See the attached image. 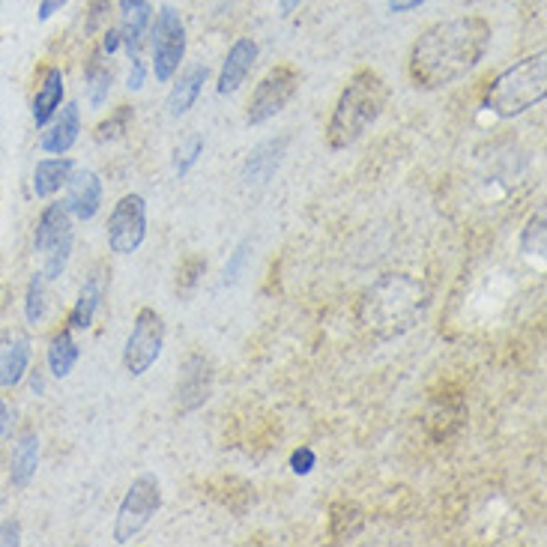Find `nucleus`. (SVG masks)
I'll return each mask as SVG.
<instances>
[{
    "instance_id": "1",
    "label": "nucleus",
    "mask_w": 547,
    "mask_h": 547,
    "mask_svg": "<svg viewBox=\"0 0 547 547\" xmlns=\"http://www.w3.org/2000/svg\"><path fill=\"white\" fill-rule=\"evenodd\" d=\"M491 24L479 15H461L431 24L410 51V78L422 90H440L470 75L488 54Z\"/></svg>"
},
{
    "instance_id": "2",
    "label": "nucleus",
    "mask_w": 547,
    "mask_h": 547,
    "mask_svg": "<svg viewBox=\"0 0 547 547\" xmlns=\"http://www.w3.org/2000/svg\"><path fill=\"white\" fill-rule=\"evenodd\" d=\"M386 102H389L386 81L374 69H359L335 102V111L326 126V144L332 150H347L350 144H356L368 132V126L377 123Z\"/></svg>"
},
{
    "instance_id": "3",
    "label": "nucleus",
    "mask_w": 547,
    "mask_h": 547,
    "mask_svg": "<svg viewBox=\"0 0 547 547\" xmlns=\"http://www.w3.org/2000/svg\"><path fill=\"white\" fill-rule=\"evenodd\" d=\"M547 93V63L545 51L521 60L518 66H509L500 72L485 96V108L497 117H518L530 111L533 105L545 102Z\"/></svg>"
},
{
    "instance_id": "4",
    "label": "nucleus",
    "mask_w": 547,
    "mask_h": 547,
    "mask_svg": "<svg viewBox=\"0 0 547 547\" xmlns=\"http://www.w3.org/2000/svg\"><path fill=\"white\" fill-rule=\"evenodd\" d=\"M33 249L42 258V278H60L72 255V219L63 204H48L33 231Z\"/></svg>"
},
{
    "instance_id": "5",
    "label": "nucleus",
    "mask_w": 547,
    "mask_h": 547,
    "mask_svg": "<svg viewBox=\"0 0 547 547\" xmlns=\"http://www.w3.org/2000/svg\"><path fill=\"white\" fill-rule=\"evenodd\" d=\"M153 30V75L156 81H171L186 54V24L174 6H162L150 24Z\"/></svg>"
},
{
    "instance_id": "6",
    "label": "nucleus",
    "mask_w": 547,
    "mask_h": 547,
    "mask_svg": "<svg viewBox=\"0 0 547 547\" xmlns=\"http://www.w3.org/2000/svg\"><path fill=\"white\" fill-rule=\"evenodd\" d=\"M165 344V323L162 314L156 308H141L135 314L132 332L126 338V350H123V365L132 377H141L150 371V365L159 359Z\"/></svg>"
},
{
    "instance_id": "7",
    "label": "nucleus",
    "mask_w": 547,
    "mask_h": 547,
    "mask_svg": "<svg viewBox=\"0 0 547 547\" xmlns=\"http://www.w3.org/2000/svg\"><path fill=\"white\" fill-rule=\"evenodd\" d=\"M159 506H162V491H159V482L153 476H141L138 482H132V488L123 497L120 512H117L114 542L117 545H129L153 521Z\"/></svg>"
},
{
    "instance_id": "8",
    "label": "nucleus",
    "mask_w": 547,
    "mask_h": 547,
    "mask_svg": "<svg viewBox=\"0 0 547 547\" xmlns=\"http://www.w3.org/2000/svg\"><path fill=\"white\" fill-rule=\"evenodd\" d=\"M296 90H299V72L290 63L270 69L249 99V114H246L249 123L261 126V123L273 120L275 114H281L287 108V102L296 96Z\"/></svg>"
},
{
    "instance_id": "9",
    "label": "nucleus",
    "mask_w": 547,
    "mask_h": 547,
    "mask_svg": "<svg viewBox=\"0 0 547 547\" xmlns=\"http://www.w3.org/2000/svg\"><path fill=\"white\" fill-rule=\"evenodd\" d=\"M147 237V204L141 195H123L108 219V246L117 255H132Z\"/></svg>"
},
{
    "instance_id": "10",
    "label": "nucleus",
    "mask_w": 547,
    "mask_h": 547,
    "mask_svg": "<svg viewBox=\"0 0 547 547\" xmlns=\"http://www.w3.org/2000/svg\"><path fill=\"white\" fill-rule=\"evenodd\" d=\"M258 54H261V48L249 36H243V39H237L231 45V51H228V57L222 63V72H219V84H216L222 96H231V93H237L246 84L249 72L258 63Z\"/></svg>"
},
{
    "instance_id": "11",
    "label": "nucleus",
    "mask_w": 547,
    "mask_h": 547,
    "mask_svg": "<svg viewBox=\"0 0 547 547\" xmlns=\"http://www.w3.org/2000/svg\"><path fill=\"white\" fill-rule=\"evenodd\" d=\"M69 192H66V210L69 216L81 219V222H90L96 219L99 207H102V180L99 174L93 171H72L69 177Z\"/></svg>"
},
{
    "instance_id": "12",
    "label": "nucleus",
    "mask_w": 547,
    "mask_h": 547,
    "mask_svg": "<svg viewBox=\"0 0 547 547\" xmlns=\"http://www.w3.org/2000/svg\"><path fill=\"white\" fill-rule=\"evenodd\" d=\"M78 132H81V111L75 102L69 105H60V111L48 120V129L42 132V153H51V156H63L75 141H78Z\"/></svg>"
},
{
    "instance_id": "13",
    "label": "nucleus",
    "mask_w": 547,
    "mask_h": 547,
    "mask_svg": "<svg viewBox=\"0 0 547 547\" xmlns=\"http://www.w3.org/2000/svg\"><path fill=\"white\" fill-rule=\"evenodd\" d=\"M210 386H213V374L204 356H189L177 383V395L183 401V410H195L198 404H204L210 398Z\"/></svg>"
},
{
    "instance_id": "14",
    "label": "nucleus",
    "mask_w": 547,
    "mask_h": 547,
    "mask_svg": "<svg viewBox=\"0 0 547 547\" xmlns=\"http://www.w3.org/2000/svg\"><path fill=\"white\" fill-rule=\"evenodd\" d=\"M120 33H123V45L129 51V57H138L144 36L153 24V6L150 0H120Z\"/></svg>"
},
{
    "instance_id": "15",
    "label": "nucleus",
    "mask_w": 547,
    "mask_h": 547,
    "mask_svg": "<svg viewBox=\"0 0 547 547\" xmlns=\"http://www.w3.org/2000/svg\"><path fill=\"white\" fill-rule=\"evenodd\" d=\"M63 72L57 66H45L36 96H33V123L36 126H48V120L60 111L63 105Z\"/></svg>"
},
{
    "instance_id": "16",
    "label": "nucleus",
    "mask_w": 547,
    "mask_h": 547,
    "mask_svg": "<svg viewBox=\"0 0 547 547\" xmlns=\"http://www.w3.org/2000/svg\"><path fill=\"white\" fill-rule=\"evenodd\" d=\"M284 147H287L284 138H278V141L273 138V141H264L258 150H252V156L246 159V168H243L246 186H261V183H267L273 177L275 171H278V165H281Z\"/></svg>"
},
{
    "instance_id": "17",
    "label": "nucleus",
    "mask_w": 547,
    "mask_h": 547,
    "mask_svg": "<svg viewBox=\"0 0 547 547\" xmlns=\"http://www.w3.org/2000/svg\"><path fill=\"white\" fill-rule=\"evenodd\" d=\"M207 66H192L180 75V81L171 87V96H168V114L171 117H183L189 114V108L198 102L204 84H207Z\"/></svg>"
},
{
    "instance_id": "18",
    "label": "nucleus",
    "mask_w": 547,
    "mask_h": 547,
    "mask_svg": "<svg viewBox=\"0 0 547 547\" xmlns=\"http://www.w3.org/2000/svg\"><path fill=\"white\" fill-rule=\"evenodd\" d=\"M30 359H33V350H30L27 338H15V341L3 344L0 347V386L3 389L18 386L24 380V374L30 371Z\"/></svg>"
},
{
    "instance_id": "19",
    "label": "nucleus",
    "mask_w": 547,
    "mask_h": 547,
    "mask_svg": "<svg viewBox=\"0 0 547 547\" xmlns=\"http://www.w3.org/2000/svg\"><path fill=\"white\" fill-rule=\"evenodd\" d=\"M75 171L72 159H42L33 168V195L36 198H51L54 192H60L69 177Z\"/></svg>"
},
{
    "instance_id": "20",
    "label": "nucleus",
    "mask_w": 547,
    "mask_h": 547,
    "mask_svg": "<svg viewBox=\"0 0 547 547\" xmlns=\"http://www.w3.org/2000/svg\"><path fill=\"white\" fill-rule=\"evenodd\" d=\"M36 467H39V437L24 434L12 449V467H9L12 488H27L30 479L36 476Z\"/></svg>"
},
{
    "instance_id": "21",
    "label": "nucleus",
    "mask_w": 547,
    "mask_h": 547,
    "mask_svg": "<svg viewBox=\"0 0 547 547\" xmlns=\"http://www.w3.org/2000/svg\"><path fill=\"white\" fill-rule=\"evenodd\" d=\"M102 293H105L102 278H99V275H90V278L84 281L81 293H78V302H75L72 314H69V326H72V329H87V326L93 323V317H96V311H99V305H102Z\"/></svg>"
},
{
    "instance_id": "22",
    "label": "nucleus",
    "mask_w": 547,
    "mask_h": 547,
    "mask_svg": "<svg viewBox=\"0 0 547 547\" xmlns=\"http://www.w3.org/2000/svg\"><path fill=\"white\" fill-rule=\"evenodd\" d=\"M75 362H78V344H75L72 332L63 329V332H57V335L51 338V347H48V368H51V374H54L57 380H63V377L72 374Z\"/></svg>"
},
{
    "instance_id": "23",
    "label": "nucleus",
    "mask_w": 547,
    "mask_h": 547,
    "mask_svg": "<svg viewBox=\"0 0 547 547\" xmlns=\"http://www.w3.org/2000/svg\"><path fill=\"white\" fill-rule=\"evenodd\" d=\"M111 84H114V72L111 66L102 60V57H93L90 66H87V102L93 108H102L108 102V93H111Z\"/></svg>"
},
{
    "instance_id": "24",
    "label": "nucleus",
    "mask_w": 547,
    "mask_h": 547,
    "mask_svg": "<svg viewBox=\"0 0 547 547\" xmlns=\"http://www.w3.org/2000/svg\"><path fill=\"white\" fill-rule=\"evenodd\" d=\"M48 314V299H45V278L42 273L33 275L30 287H27V299H24V317L30 326H39Z\"/></svg>"
},
{
    "instance_id": "25",
    "label": "nucleus",
    "mask_w": 547,
    "mask_h": 547,
    "mask_svg": "<svg viewBox=\"0 0 547 547\" xmlns=\"http://www.w3.org/2000/svg\"><path fill=\"white\" fill-rule=\"evenodd\" d=\"M129 120H132V108L129 105H120L105 123H99V129H96V141L99 144H105V141H117L123 132H126V126H129Z\"/></svg>"
},
{
    "instance_id": "26",
    "label": "nucleus",
    "mask_w": 547,
    "mask_h": 547,
    "mask_svg": "<svg viewBox=\"0 0 547 547\" xmlns=\"http://www.w3.org/2000/svg\"><path fill=\"white\" fill-rule=\"evenodd\" d=\"M545 225V213H539V216L530 219V225H527V231H524V243H521L527 255H539V258L545 255Z\"/></svg>"
},
{
    "instance_id": "27",
    "label": "nucleus",
    "mask_w": 547,
    "mask_h": 547,
    "mask_svg": "<svg viewBox=\"0 0 547 547\" xmlns=\"http://www.w3.org/2000/svg\"><path fill=\"white\" fill-rule=\"evenodd\" d=\"M201 153H204V141L195 135V138H189L180 150H177V162H174V168H177V174L180 177H186L192 168H195V162L201 159Z\"/></svg>"
},
{
    "instance_id": "28",
    "label": "nucleus",
    "mask_w": 547,
    "mask_h": 547,
    "mask_svg": "<svg viewBox=\"0 0 547 547\" xmlns=\"http://www.w3.org/2000/svg\"><path fill=\"white\" fill-rule=\"evenodd\" d=\"M249 255H252V240H243L240 246H237V252L231 255V261H228V267H225V278H222V284L228 287V284H234L243 270H246V261H249Z\"/></svg>"
},
{
    "instance_id": "29",
    "label": "nucleus",
    "mask_w": 547,
    "mask_h": 547,
    "mask_svg": "<svg viewBox=\"0 0 547 547\" xmlns=\"http://www.w3.org/2000/svg\"><path fill=\"white\" fill-rule=\"evenodd\" d=\"M314 467H317V455H314L308 446H299V449L290 455V470H293L296 476H308Z\"/></svg>"
},
{
    "instance_id": "30",
    "label": "nucleus",
    "mask_w": 547,
    "mask_h": 547,
    "mask_svg": "<svg viewBox=\"0 0 547 547\" xmlns=\"http://www.w3.org/2000/svg\"><path fill=\"white\" fill-rule=\"evenodd\" d=\"M204 270H207V264L201 258H189L180 270L183 273L180 275V290H192L198 284V275H204Z\"/></svg>"
},
{
    "instance_id": "31",
    "label": "nucleus",
    "mask_w": 547,
    "mask_h": 547,
    "mask_svg": "<svg viewBox=\"0 0 547 547\" xmlns=\"http://www.w3.org/2000/svg\"><path fill=\"white\" fill-rule=\"evenodd\" d=\"M108 6H111V0H90V18H87V30H90V33L105 21Z\"/></svg>"
},
{
    "instance_id": "32",
    "label": "nucleus",
    "mask_w": 547,
    "mask_h": 547,
    "mask_svg": "<svg viewBox=\"0 0 547 547\" xmlns=\"http://www.w3.org/2000/svg\"><path fill=\"white\" fill-rule=\"evenodd\" d=\"M144 78H147V66L141 57H132V72H129V90H141L144 87Z\"/></svg>"
},
{
    "instance_id": "33",
    "label": "nucleus",
    "mask_w": 547,
    "mask_h": 547,
    "mask_svg": "<svg viewBox=\"0 0 547 547\" xmlns=\"http://www.w3.org/2000/svg\"><path fill=\"white\" fill-rule=\"evenodd\" d=\"M9 545H21V527H18L15 521H6V524L0 527V547Z\"/></svg>"
},
{
    "instance_id": "34",
    "label": "nucleus",
    "mask_w": 547,
    "mask_h": 547,
    "mask_svg": "<svg viewBox=\"0 0 547 547\" xmlns=\"http://www.w3.org/2000/svg\"><path fill=\"white\" fill-rule=\"evenodd\" d=\"M120 45H123V33H120V27H108V30H105V36H102V51H105V54H114Z\"/></svg>"
},
{
    "instance_id": "35",
    "label": "nucleus",
    "mask_w": 547,
    "mask_h": 547,
    "mask_svg": "<svg viewBox=\"0 0 547 547\" xmlns=\"http://www.w3.org/2000/svg\"><path fill=\"white\" fill-rule=\"evenodd\" d=\"M63 3H66V0H39V21H48L54 12H60Z\"/></svg>"
},
{
    "instance_id": "36",
    "label": "nucleus",
    "mask_w": 547,
    "mask_h": 547,
    "mask_svg": "<svg viewBox=\"0 0 547 547\" xmlns=\"http://www.w3.org/2000/svg\"><path fill=\"white\" fill-rule=\"evenodd\" d=\"M422 3H428V0H389V9H392V12H413V9H419Z\"/></svg>"
},
{
    "instance_id": "37",
    "label": "nucleus",
    "mask_w": 547,
    "mask_h": 547,
    "mask_svg": "<svg viewBox=\"0 0 547 547\" xmlns=\"http://www.w3.org/2000/svg\"><path fill=\"white\" fill-rule=\"evenodd\" d=\"M9 425H12V413H9V407H6V401L0 398V437L9 431Z\"/></svg>"
},
{
    "instance_id": "38",
    "label": "nucleus",
    "mask_w": 547,
    "mask_h": 547,
    "mask_svg": "<svg viewBox=\"0 0 547 547\" xmlns=\"http://www.w3.org/2000/svg\"><path fill=\"white\" fill-rule=\"evenodd\" d=\"M299 3H302V0H281V15H290Z\"/></svg>"
}]
</instances>
